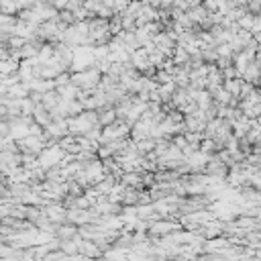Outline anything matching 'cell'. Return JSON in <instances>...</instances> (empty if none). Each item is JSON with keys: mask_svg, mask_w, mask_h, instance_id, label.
<instances>
[{"mask_svg": "<svg viewBox=\"0 0 261 261\" xmlns=\"http://www.w3.org/2000/svg\"><path fill=\"white\" fill-rule=\"evenodd\" d=\"M66 206H61V204H49L47 208L43 210V214H45V219H47L49 223H53V224H59V223H64L66 221Z\"/></svg>", "mask_w": 261, "mask_h": 261, "instance_id": "cell-3", "label": "cell"}, {"mask_svg": "<svg viewBox=\"0 0 261 261\" xmlns=\"http://www.w3.org/2000/svg\"><path fill=\"white\" fill-rule=\"evenodd\" d=\"M180 224L178 223H170V221H153L149 223V231L151 235H172L174 231H178Z\"/></svg>", "mask_w": 261, "mask_h": 261, "instance_id": "cell-2", "label": "cell"}, {"mask_svg": "<svg viewBox=\"0 0 261 261\" xmlns=\"http://www.w3.org/2000/svg\"><path fill=\"white\" fill-rule=\"evenodd\" d=\"M57 237L59 239H64V241H72V239H75L78 237V226H74V224H61L59 228H57Z\"/></svg>", "mask_w": 261, "mask_h": 261, "instance_id": "cell-4", "label": "cell"}, {"mask_svg": "<svg viewBox=\"0 0 261 261\" xmlns=\"http://www.w3.org/2000/svg\"><path fill=\"white\" fill-rule=\"evenodd\" d=\"M241 80L239 78H233V80H224V84H223V88L231 94L233 98H239V94H241Z\"/></svg>", "mask_w": 261, "mask_h": 261, "instance_id": "cell-5", "label": "cell"}, {"mask_svg": "<svg viewBox=\"0 0 261 261\" xmlns=\"http://www.w3.org/2000/svg\"><path fill=\"white\" fill-rule=\"evenodd\" d=\"M116 122V112L114 111H104L100 116H98V125L100 127H111Z\"/></svg>", "mask_w": 261, "mask_h": 261, "instance_id": "cell-6", "label": "cell"}, {"mask_svg": "<svg viewBox=\"0 0 261 261\" xmlns=\"http://www.w3.org/2000/svg\"><path fill=\"white\" fill-rule=\"evenodd\" d=\"M217 143H214L212 139H204L202 143H200V151L202 153H206V155H210V153H214V151H217Z\"/></svg>", "mask_w": 261, "mask_h": 261, "instance_id": "cell-7", "label": "cell"}, {"mask_svg": "<svg viewBox=\"0 0 261 261\" xmlns=\"http://www.w3.org/2000/svg\"><path fill=\"white\" fill-rule=\"evenodd\" d=\"M64 155H66L64 149H61L59 145H55V147H49V149L41 151L39 157H37V163L41 165V170H51V167H59Z\"/></svg>", "mask_w": 261, "mask_h": 261, "instance_id": "cell-1", "label": "cell"}]
</instances>
